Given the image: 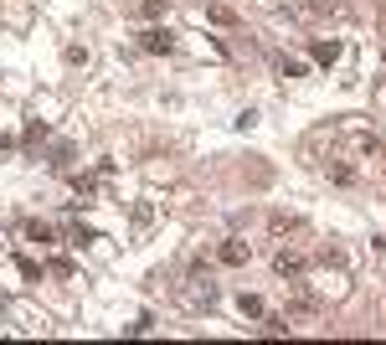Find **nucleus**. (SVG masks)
Masks as SVG:
<instances>
[{"label":"nucleus","instance_id":"1","mask_svg":"<svg viewBox=\"0 0 386 345\" xmlns=\"http://www.w3.org/2000/svg\"><path fill=\"white\" fill-rule=\"evenodd\" d=\"M216 294H222V289L211 284V273H191V278H186V289H180V299H186V309H211V304H216Z\"/></svg>","mask_w":386,"mask_h":345},{"label":"nucleus","instance_id":"2","mask_svg":"<svg viewBox=\"0 0 386 345\" xmlns=\"http://www.w3.org/2000/svg\"><path fill=\"white\" fill-rule=\"evenodd\" d=\"M273 268H278L283 278H304V268H309V253H299V248H283V253L273 258Z\"/></svg>","mask_w":386,"mask_h":345},{"label":"nucleus","instance_id":"3","mask_svg":"<svg viewBox=\"0 0 386 345\" xmlns=\"http://www.w3.org/2000/svg\"><path fill=\"white\" fill-rule=\"evenodd\" d=\"M144 52H155V57H170V52H175V37H170L165 26H149V31H144Z\"/></svg>","mask_w":386,"mask_h":345},{"label":"nucleus","instance_id":"4","mask_svg":"<svg viewBox=\"0 0 386 345\" xmlns=\"http://www.w3.org/2000/svg\"><path fill=\"white\" fill-rule=\"evenodd\" d=\"M247 258H253V248H247V242H242V237H232V242H227V248H222V263H232V268H242V263H247Z\"/></svg>","mask_w":386,"mask_h":345},{"label":"nucleus","instance_id":"5","mask_svg":"<svg viewBox=\"0 0 386 345\" xmlns=\"http://www.w3.org/2000/svg\"><path fill=\"white\" fill-rule=\"evenodd\" d=\"M309 52H314V62H320V68H330V62H340V42H314Z\"/></svg>","mask_w":386,"mask_h":345},{"label":"nucleus","instance_id":"6","mask_svg":"<svg viewBox=\"0 0 386 345\" xmlns=\"http://www.w3.org/2000/svg\"><path fill=\"white\" fill-rule=\"evenodd\" d=\"M237 309H242L247 320H258V315H263V299H253V294H242V299H237Z\"/></svg>","mask_w":386,"mask_h":345},{"label":"nucleus","instance_id":"7","mask_svg":"<svg viewBox=\"0 0 386 345\" xmlns=\"http://www.w3.org/2000/svg\"><path fill=\"white\" fill-rule=\"evenodd\" d=\"M26 237H31V242H52V227H46V222H31Z\"/></svg>","mask_w":386,"mask_h":345},{"label":"nucleus","instance_id":"8","mask_svg":"<svg viewBox=\"0 0 386 345\" xmlns=\"http://www.w3.org/2000/svg\"><path fill=\"white\" fill-rule=\"evenodd\" d=\"M52 155H57V160H52V165H57V170H67V165H73V144H57V150H52Z\"/></svg>","mask_w":386,"mask_h":345},{"label":"nucleus","instance_id":"9","mask_svg":"<svg viewBox=\"0 0 386 345\" xmlns=\"http://www.w3.org/2000/svg\"><path fill=\"white\" fill-rule=\"evenodd\" d=\"M134 222H139V227H149V222H155V206H149V201H139V206H134Z\"/></svg>","mask_w":386,"mask_h":345},{"label":"nucleus","instance_id":"10","mask_svg":"<svg viewBox=\"0 0 386 345\" xmlns=\"http://www.w3.org/2000/svg\"><path fill=\"white\" fill-rule=\"evenodd\" d=\"M139 15H149V21H155V15H165V0H139Z\"/></svg>","mask_w":386,"mask_h":345}]
</instances>
